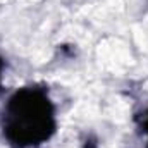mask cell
Wrapping results in <instances>:
<instances>
[{
    "mask_svg": "<svg viewBox=\"0 0 148 148\" xmlns=\"http://www.w3.org/2000/svg\"><path fill=\"white\" fill-rule=\"evenodd\" d=\"M53 110L45 93L23 90L7 105V136L19 145H38L53 133Z\"/></svg>",
    "mask_w": 148,
    "mask_h": 148,
    "instance_id": "obj_1",
    "label": "cell"
},
{
    "mask_svg": "<svg viewBox=\"0 0 148 148\" xmlns=\"http://www.w3.org/2000/svg\"><path fill=\"white\" fill-rule=\"evenodd\" d=\"M84 148H97V141H95V140H86Z\"/></svg>",
    "mask_w": 148,
    "mask_h": 148,
    "instance_id": "obj_2",
    "label": "cell"
},
{
    "mask_svg": "<svg viewBox=\"0 0 148 148\" xmlns=\"http://www.w3.org/2000/svg\"><path fill=\"white\" fill-rule=\"evenodd\" d=\"M143 127H145V133L148 134V112L145 114V119H143Z\"/></svg>",
    "mask_w": 148,
    "mask_h": 148,
    "instance_id": "obj_3",
    "label": "cell"
},
{
    "mask_svg": "<svg viewBox=\"0 0 148 148\" xmlns=\"http://www.w3.org/2000/svg\"><path fill=\"white\" fill-rule=\"evenodd\" d=\"M2 69H3V60L0 59V77H2Z\"/></svg>",
    "mask_w": 148,
    "mask_h": 148,
    "instance_id": "obj_4",
    "label": "cell"
}]
</instances>
